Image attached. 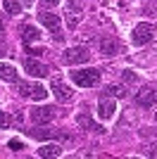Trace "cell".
<instances>
[{
	"label": "cell",
	"mask_w": 157,
	"mask_h": 159,
	"mask_svg": "<svg viewBox=\"0 0 157 159\" xmlns=\"http://www.w3.org/2000/svg\"><path fill=\"white\" fill-rule=\"evenodd\" d=\"M72 81L76 86H81V88H93L100 81V71L98 69H74Z\"/></svg>",
	"instance_id": "obj_1"
},
{
	"label": "cell",
	"mask_w": 157,
	"mask_h": 159,
	"mask_svg": "<svg viewBox=\"0 0 157 159\" xmlns=\"http://www.w3.org/2000/svg\"><path fill=\"white\" fill-rule=\"evenodd\" d=\"M152 36H155V26L152 24H138L131 33V40H133V45H145V43H150Z\"/></svg>",
	"instance_id": "obj_2"
},
{
	"label": "cell",
	"mask_w": 157,
	"mask_h": 159,
	"mask_svg": "<svg viewBox=\"0 0 157 159\" xmlns=\"http://www.w3.org/2000/svg\"><path fill=\"white\" fill-rule=\"evenodd\" d=\"M88 60H91L88 50H86V48H78V45L64 50V55H62V62H64V64H86Z\"/></svg>",
	"instance_id": "obj_3"
},
{
	"label": "cell",
	"mask_w": 157,
	"mask_h": 159,
	"mask_svg": "<svg viewBox=\"0 0 157 159\" xmlns=\"http://www.w3.org/2000/svg\"><path fill=\"white\" fill-rule=\"evenodd\" d=\"M50 90H52V95L57 98V102H62V105H67V102H72L74 100V90L67 83H62L59 79H55L50 83Z\"/></svg>",
	"instance_id": "obj_4"
},
{
	"label": "cell",
	"mask_w": 157,
	"mask_h": 159,
	"mask_svg": "<svg viewBox=\"0 0 157 159\" xmlns=\"http://www.w3.org/2000/svg\"><path fill=\"white\" fill-rule=\"evenodd\" d=\"M57 116V112H55V107H33L31 109V119L33 124H48V121H52Z\"/></svg>",
	"instance_id": "obj_5"
},
{
	"label": "cell",
	"mask_w": 157,
	"mask_h": 159,
	"mask_svg": "<svg viewBox=\"0 0 157 159\" xmlns=\"http://www.w3.org/2000/svg\"><path fill=\"white\" fill-rule=\"evenodd\" d=\"M136 105L138 107H155L157 105V90L155 88H140L136 93Z\"/></svg>",
	"instance_id": "obj_6"
},
{
	"label": "cell",
	"mask_w": 157,
	"mask_h": 159,
	"mask_svg": "<svg viewBox=\"0 0 157 159\" xmlns=\"http://www.w3.org/2000/svg\"><path fill=\"white\" fill-rule=\"evenodd\" d=\"M19 36H21V43H24V45H31V43H36V40H40V31L36 26H31V24H21L19 26Z\"/></svg>",
	"instance_id": "obj_7"
},
{
	"label": "cell",
	"mask_w": 157,
	"mask_h": 159,
	"mask_svg": "<svg viewBox=\"0 0 157 159\" xmlns=\"http://www.w3.org/2000/svg\"><path fill=\"white\" fill-rule=\"evenodd\" d=\"M24 69H26V74H31L33 79L48 76V66L43 62H36V60H24Z\"/></svg>",
	"instance_id": "obj_8"
},
{
	"label": "cell",
	"mask_w": 157,
	"mask_h": 159,
	"mask_svg": "<svg viewBox=\"0 0 157 159\" xmlns=\"http://www.w3.org/2000/svg\"><path fill=\"white\" fill-rule=\"evenodd\" d=\"M64 17H67V26L69 29H76L78 26V19H81V10H76V2H67L64 5Z\"/></svg>",
	"instance_id": "obj_9"
},
{
	"label": "cell",
	"mask_w": 157,
	"mask_h": 159,
	"mask_svg": "<svg viewBox=\"0 0 157 159\" xmlns=\"http://www.w3.org/2000/svg\"><path fill=\"white\" fill-rule=\"evenodd\" d=\"M100 52L105 57H114L119 52V40L117 38H100Z\"/></svg>",
	"instance_id": "obj_10"
},
{
	"label": "cell",
	"mask_w": 157,
	"mask_h": 159,
	"mask_svg": "<svg viewBox=\"0 0 157 159\" xmlns=\"http://www.w3.org/2000/svg\"><path fill=\"white\" fill-rule=\"evenodd\" d=\"M29 135L31 138H36V140H50V138H57L59 135V131H52V128H40L38 124L29 131Z\"/></svg>",
	"instance_id": "obj_11"
},
{
	"label": "cell",
	"mask_w": 157,
	"mask_h": 159,
	"mask_svg": "<svg viewBox=\"0 0 157 159\" xmlns=\"http://www.w3.org/2000/svg\"><path fill=\"white\" fill-rule=\"evenodd\" d=\"M38 19H40V24H43V26H48L52 33H57V26H59V17H57V14H52V12H40Z\"/></svg>",
	"instance_id": "obj_12"
},
{
	"label": "cell",
	"mask_w": 157,
	"mask_h": 159,
	"mask_svg": "<svg viewBox=\"0 0 157 159\" xmlns=\"http://www.w3.org/2000/svg\"><path fill=\"white\" fill-rule=\"evenodd\" d=\"M76 124H78L81 128H88V131H93V133H105V128L98 126V124H95V121H93L88 114H78V116H76Z\"/></svg>",
	"instance_id": "obj_13"
},
{
	"label": "cell",
	"mask_w": 157,
	"mask_h": 159,
	"mask_svg": "<svg viewBox=\"0 0 157 159\" xmlns=\"http://www.w3.org/2000/svg\"><path fill=\"white\" fill-rule=\"evenodd\" d=\"M0 79L10 81V83H17V81H19V74H17V69H14L12 64H2V62H0Z\"/></svg>",
	"instance_id": "obj_14"
},
{
	"label": "cell",
	"mask_w": 157,
	"mask_h": 159,
	"mask_svg": "<svg viewBox=\"0 0 157 159\" xmlns=\"http://www.w3.org/2000/svg\"><path fill=\"white\" fill-rule=\"evenodd\" d=\"M117 112V102H112V100H102L98 105V114L102 119H112V114Z\"/></svg>",
	"instance_id": "obj_15"
},
{
	"label": "cell",
	"mask_w": 157,
	"mask_h": 159,
	"mask_svg": "<svg viewBox=\"0 0 157 159\" xmlns=\"http://www.w3.org/2000/svg\"><path fill=\"white\" fill-rule=\"evenodd\" d=\"M59 154H62L59 145H43L38 150V157H59Z\"/></svg>",
	"instance_id": "obj_16"
},
{
	"label": "cell",
	"mask_w": 157,
	"mask_h": 159,
	"mask_svg": "<svg viewBox=\"0 0 157 159\" xmlns=\"http://www.w3.org/2000/svg\"><path fill=\"white\" fill-rule=\"evenodd\" d=\"M2 7H5L7 14H21V2L19 0H2Z\"/></svg>",
	"instance_id": "obj_17"
},
{
	"label": "cell",
	"mask_w": 157,
	"mask_h": 159,
	"mask_svg": "<svg viewBox=\"0 0 157 159\" xmlns=\"http://www.w3.org/2000/svg\"><path fill=\"white\" fill-rule=\"evenodd\" d=\"M105 95H110V98H126V90H124V86H107L105 88Z\"/></svg>",
	"instance_id": "obj_18"
},
{
	"label": "cell",
	"mask_w": 157,
	"mask_h": 159,
	"mask_svg": "<svg viewBox=\"0 0 157 159\" xmlns=\"http://www.w3.org/2000/svg\"><path fill=\"white\" fill-rule=\"evenodd\" d=\"M33 86H36V83H26V81H21L19 86H17V93H19L21 98H31V95H33Z\"/></svg>",
	"instance_id": "obj_19"
},
{
	"label": "cell",
	"mask_w": 157,
	"mask_h": 159,
	"mask_svg": "<svg viewBox=\"0 0 157 159\" xmlns=\"http://www.w3.org/2000/svg\"><path fill=\"white\" fill-rule=\"evenodd\" d=\"M45 95H48V90H45L43 86H33V95H31L33 100H43Z\"/></svg>",
	"instance_id": "obj_20"
},
{
	"label": "cell",
	"mask_w": 157,
	"mask_h": 159,
	"mask_svg": "<svg viewBox=\"0 0 157 159\" xmlns=\"http://www.w3.org/2000/svg\"><path fill=\"white\" fill-rule=\"evenodd\" d=\"M124 81H126V83H136V81H138V74H133V71L126 69V71H124Z\"/></svg>",
	"instance_id": "obj_21"
},
{
	"label": "cell",
	"mask_w": 157,
	"mask_h": 159,
	"mask_svg": "<svg viewBox=\"0 0 157 159\" xmlns=\"http://www.w3.org/2000/svg\"><path fill=\"white\" fill-rule=\"evenodd\" d=\"M7 126H10V116H7V112L0 109V128H7Z\"/></svg>",
	"instance_id": "obj_22"
},
{
	"label": "cell",
	"mask_w": 157,
	"mask_h": 159,
	"mask_svg": "<svg viewBox=\"0 0 157 159\" xmlns=\"http://www.w3.org/2000/svg\"><path fill=\"white\" fill-rule=\"evenodd\" d=\"M10 150H14V152H19V150H24V145H21L19 140H10Z\"/></svg>",
	"instance_id": "obj_23"
},
{
	"label": "cell",
	"mask_w": 157,
	"mask_h": 159,
	"mask_svg": "<svg viewBox=\"0 0 157 159\" xmlns=\"http://www.w3.org/2000/svg\"><path fill=\"white\" fill-rule=\"evenodd\" d=\"M14 124H17V126H21V124H24V116H21V114H17V116H14Z\"/></svg>",
	"instance_id": "obj_24"
},
{
	"label": "cell",
	"mask_w": 157,
	"mask_h": 159,
	"mask_svg": "<svg viewBox=\"0 0 157 159\" xmlns=\"http://www.w3.org/2000/svg\"><path fill=\"white\" fill-rule=\"evenodd\" d=\"M148 154H150V157H157V147H152V150H148Z\"/></svg>",
	"instance_id": "obj_25"
},
{
	"label": "cell",
	"mask_w": 157,
	"mask_h": 159,
	"mask_svg": "<svg viewBox=\"0 0 157 159\" xmlns=\"http://www.w3.org/2000/svg\"><path fill=\"white\" fill-rule=\"evenodd\" d=\"M2 55H5V43L0 40V57H2Z\"/></svg>",
	"instance_id": "obj_26"
},
{
	"label": "cell",
	"mask_w": 157,
	"mask_h": 159,
	"mask_svg": "<svg viewBox=\"0 0 157 159\" xmlns=\"http://www.w3.org/2000/svg\"><path fill=\"white\" fill-rule=\"evenodd\" d=\"M43 2H45V5H57L59 0H43Z\"/></svg>",
	"instance_id": "obj_27"
},
{
	"label": "cell",
	"mask_w": 157,
	"mask_h": 159,
	"mask_svg": "<svg viewBox=\"0 0 157 159\" xmlns=\"http://www.w3.org/2000/svg\"><path fill=\"white\" fill-rule=\"evenodd\" d=\"M2 31H5V26H2V17H0V33H2Z\"/></svg>",
	"instance_id": "obj_28"
},
{
	"label": "cell",
	"mask_w": 157,
	"mask_h": 159,
	"mask_svg": "<svg viewBox=\"0 0 157 159\" xmlns=\"http://www.w3.org/2000/svg\"><path fill=\"white\" fill-rule=\"evenodd\" d=\"M24 2H26V5H31V2H33V0H24Z\"/></svg>",
	"instance_id": "obj_29"
},
{
	"label": "cell",
	"mask_w": 157,
	"mask_h": 159,
	"mask_svg": "<svg viewBox=\"0 0 157 159\" xmlns=\"http://www.w3.org/2000/svg\"><path fill=\"white\" fill-rule=\"evenodd\" d=\"M155 119H157V112H155Z\"/></svg>",
	"instance_id": "obj_30"
}]
</instances>
